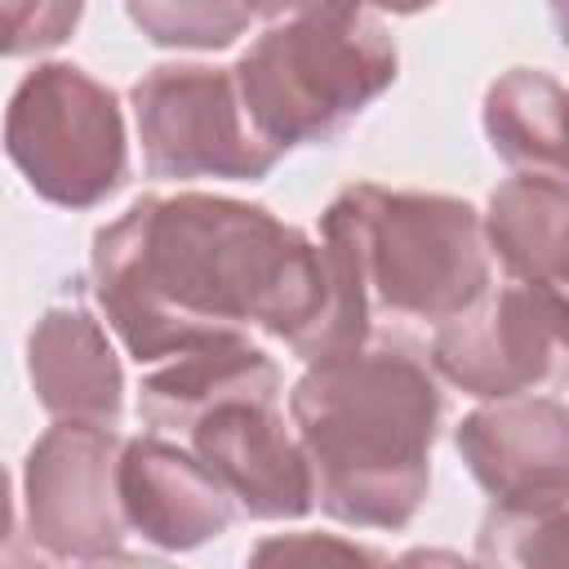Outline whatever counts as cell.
<instances>
[{
  "label": "cell",
  "mask_w": 569,
  "mask_h": 569,
  "mask_svg": "<svg viewBox=\"0 0 569 569\" xmlns=\"http://www.w3.org/2000/svg\"><path fill=\"white\" fill-rule=\"evenodd\" d=\"M93 298L138 365L244 338H280L307 365L369 342L373 302L351 249L311 244L262 204L227 196H142L93 236Z\"/></svg>",
  "instance_id": "6da1fadb"
},
{
  "label": "cell",
  "mask_w": 569,
  "mask_h": 569,
  "mask_svg": "<svg viewBox=\"0 0 569 569\" xmlns=\"http://www.w3.org/2000/svg\"><path fill=\"white\" fill-rule=\"evenodd\" d=\"M440 387L396 342L311 365L289 391V418L325 516L356 529H405L431 485Z\"/></svg>",
  "instance_id": "7a4b0ae2"
},
{
  "label": "cell",
  "mask_w": 569,
  "mask_h": 569,
  "mask_svg": "<svg viewBox=\"0 0 569 569\" xmlns=\"http://www.w3.org/2000/svg\"><path fill=\"white\" fill-rule=\"evenodd\" d=\"M138 413L178 431L209 476L253 520H298L316 502L311 467L280 413V369L249 338L164 360L142 378Z\"/></svg>",
  "instance_id": "3957f363"
},
{
  "label": "cell",
  "mask_w": 569,
  "mask_h": 569,
  "mask_svg": "<svg viewBox=\"0 0 569 569\" xmlns=\"http://www.w3.org/2000/svg\"><path fill=\"white\" fill-rule=\"evenodd\" d=\"M258 138L276 151L338 138L396 80L387 22L351 4L271 9L231 67Z\"/></svg>",
  "instance_id": "277c9868"
},
{
  "label": "cell",
  "mask_w": 569,
  "mask_h": 569,
  "mask_svg": "<svg viewBox=\"0 0 569 569\" xmlns=\"http://www.w3.org/2000/svg\"><path fill=\"white\" fill-rule=\"evenodd\" d=\"M320 236L351 249L373 311L449 325L489 293L485 227L467 200L356 182L320 213Z\"/></svg>",
  "instance_id": "5b68a950"
},
{
  "label": "cell",
  "mask_w": 569,
  "mask_h": 569,
  "mask_svg": "<svg viewBox=\"0 0 569 569\" xmlns=\"http://www.w3.org/2000/svg\"><path fill=\"white\" fill-rule=\"evenodd\" d=\"M4 151L27 187L62 209H93L124 182V120L116 93L71 62L22 76L4 116Z\"/></svg>",
  "instance_id": "8992f818"
},
{
  "label": "cell",
  "mask_w": 569,
  "mask_h": 569,
  "mask_svg": "<svg viewBox=\"0 0 569 569\" xmlns=\"http://www.w3.org/2000/svg\"><path fill=\"white\" fill-rule=\"evenodd\" d=\"M129 102L151 178L258 182L280 160V151L258 138L231 67L160 62L133 84Z\"/></svg>",
  "instance_id": "52a82bcc"
},
{
  "label": "cell",
  "mask_w": 569,
  "mask_h": 569,
  "mask_svg": "<svg viewBox=\"0 0 569 569\" xmlns=\"http://www.w3.org/2000/svg\"><path fill=\"white\" fill-rule=\"evenodd\" d=\"M431 369L480 400H516L569 382V298L547 284H502L431 338Z\"/></svg>",
  "instance_id": "ba28073f"
},
{
  "label": "cell",
  "mask_w": 569,
  "mask_h": 569,
  "mask_svg": "<svg viewBox=\"0 0 569 569\" xmlns=\"http://www.w3.org/2000/svg\"><path fill=\"white\" fill-rule=\"evenodd\" d=\"M120 449L111 427L58 422L49 427L22 467V516L27 538L53 560H102L120 551Z\"/></svg>",
  "instance_id": "9c48e42d"
},
{
  "label": "cell",
  "mask_w": 569,
  "mask_h": 569,
  "mask_svg": "<svg viewBox=\"0 0 569 569\" xmlns=\"http://www.w3.org/2000/svg\"><path fill=\"white\" fill-rule=\"evenodd\" d=\"M467 471L493 511L538 516L569 502V409L556 400H493L458 422Z\"/></svg>",
  "instance_id": "30bf717a"
},
{
  "label": "cell",
  "mask_w": 569,
  "mask_h": 569,
  "mask_svg": "<svg viewBox=\"0 0 569 569\" xmlns=\"http://www.w3.org/2000/svg\"><path fill=\"white\" fill-rule=\"evenodd\" d=\"M116 489L124 525L160 551H191L227 533L236 516L231 493L209 476V467L160 436L124 440Z\"/></svg>",
  "instance_id": "8fae6325"
},
{
  "label": "cell",
  "mask_w": 569,
  "mask_h": 569,
  "mask_svg": "<svg viewBox=\"0 0 569 569\" xmlns=\"http://www.w3.org/2000/svg\"><path fill=\"white\" fill-rule=\"evenodd\" d=\"M27 369L36 400L58 422L116 427L124 405V373L102 325L80 307H49L27 338Z\"/></svg>",
  "instance_id": "7c38bea8"
},
{
  "label": "cell",
  "mask_w": 569,
  "mask_h": 569,
  "mask_svg": "<svg viewBox=\"0 0 569 569\" xmlns=\"http://www.w3.org/2000/svg\"><path fill=\"white\" fill-rule=\"evenodd\" d=\"M485 133L493 151L533 178L569 187V84L516 67L485 93Z\"/></svg>",
  "instance_id": "4fadbf2b"
},
{
  "label": "cell",
  "mask_w": 569,
  "mask_h": 569,
  "mask_svg": "<svg viewBox=\"0 0 569 569\" xmlns=\"http://www.w3.org/2000/svg\"><path fill=\"white\" fill-rule=\"evenodd\" d=\"M485 240L520 284H569V187L551 178H511L489 196Z\"/></svg>",
  "instance_id": "5bb4252c"
},
{
  "label": "cell",
  "mask_w": 569,
  "mask_h": 569,
  "mask_svg": "<svg viewBox=\"0 0 569 569\" xmlns=\"http://www.w3.org/2000/svg\"><path fill=\"white\" fill-rule=\"evenodd\" d=\"M480 569H569V511H489L476 533Z\"/></svg>",
  "instance_id": "9a60e30c"
},
{
  "label": "cell",
  "mask_w": 569,
  "mask_h": 569,
  "mask_svg": "<svg viewBox=\"0 0 569 569\" xmlns=\"http://www.w3.org/2000/svg\"><path fill=\"white\" fill-rule=\"evenodd\" d=\"M129 18L151 44L164 49H227L244 27L267 22L271 9L253 4H129Z\"/></svg>",
  "instance_id": "2e32d148"
},
{
  "label": "cell",
  "mask_w": 569,
  "mask_h": 569,
  "mask_svg": "<svg viewBox=\"0 0 569 569\" xmlns=\"http://www.w3.org/2000/svg\"><path fill=\"white\" fill-rule=\"evenodd\" d=\"M244 569H387V560L333 533H276L249 551Z\"/></svg>",
  "instance_id": "e0dca14e"
},
{
  "label": "cell",
  "mask_w": 569,
  "mask_h": 569,
  "mask_svg": "<svg viewBox=\"0 0 569 569\" xmlns=\"http://www.w3.org/2000/svg\"><path fill=\"white\" fill-rule=\"evenodd\" d=\"M4 53H31V49H53L71 36L80 22V4H4Z\"/></svg>",
  "instance_id": "ac0fdd59"
},
{
  "label": "cell",
  "mask_w": 569,
  "mask_h": 569,
  "mask_svg": "<svg viewBox=\"0 0 569 569\" xmlns=\"http://www.w3.org/2000/svg\"><path fill=\"white\" fill-rule=\"evenodd\" d=\"M387 569H480V565H467L462 556H453V551H440V547H413V551H405L396 565H387Z\"/></svg>",
  "instance_id": "d6986e66"
},
{
  "label": "cell",
  "mask_w": 569,
  "mask_h": 569,
  "mask_svg": "<svg viewBox=\"0 0 569 569\" xmlns=\"http://www.w3.org/2000/svg\"><path fill=\"white\" fill-rule=\"evenodd\" d=\"M80 569H173V565L151 560V556H133V551H111L102 560H84Z\"/></svg>",
  "instance_id": "ffe728a7"
},
{
  "label": "cell",
  "mask_w": 569,
  "mask_h": 569,
  "mask_svg": "<svg viewBox=\"0 0 569 569\" xmlns=\"http://www.w3.org/2000/svg\"><path fill=\"white\" fill-rule=\"evenodd\" d=\"M551 22H556V31H560V40L569 49V4H551Z\"/></svg>",
  "instance_id": "44dd1931"
},
{
  "label": "cell",
  "mask_w": 569,
  "mask_h": 569,
  "mask_svg": "<svg viewBox=\"0 0 569 569\" xmlns=\"http://www.w3.org/2000/svg\"><path fill=\"white\" fill-rule=\"evenodd\" d=\"M18 569H27V565H18ZM31 569H44V565H31Z\"/></svg>",
  "instance_id": "7402d4cb"
}]
</instances>
